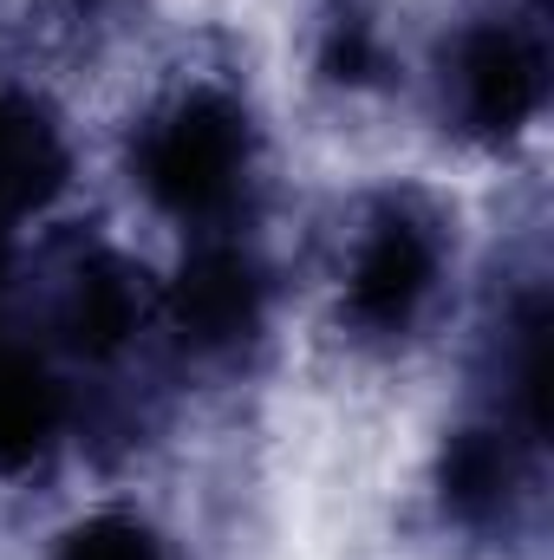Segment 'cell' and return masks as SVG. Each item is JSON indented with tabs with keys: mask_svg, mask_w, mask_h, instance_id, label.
Listing matches in <instances>:
<instances>
[{
	"mask_svg": "<svg viewBox=\"0 0 554 560\" xmlns=\"http://www.w3.org/2000/svg\"><path fill=\"white\" fill-rule=\"evenodd\" d=\"M255 170H262L255 112L242 105V92H229L216 79L176 85L131 131L138 196L157 215H170L176 229H196V235H222L242 215Z\"/></svg>",
	"mask_w": 554,
	"mask_h": 560,
	"instance_id": "1",
	"label": "cell"
},
{
	"mask_svg": "<svg viewBox=\"0 0 554 560\" xmlns=\"http://www.w3.org/2000/svg\"><path fill=\"white\" fill-rule=\"evenodd\" d=\"M450 268L443 215L417 196H379L339 261V326L366 346H399L430 319Z\"/></svg>",
	"mask_w": 554,
	"mask_h": 560,
	"instance_id": "2",
	"label": "cell"
},
{
	"mask_svg": "<svg viewBox=\"0 0 554 560\" xmlns=\"http://www.w3.org/2000/svg\"><path fill=\"white\" fill-rule=\"evenodd\" d=\"M437 98L450 131L470 143H516L549 112V39L535 20L476 13L450 33L437 66Z\"/></svg>",
	"mask_w": 554,
	"mask_h": 560,
	"instance_id": "3",
	"label": "cell"
},
{
	"mask_svg": "<svg viewBox=\"0 0 554 560\" xmlns=\"http://www.w3.org/2000/svg\"><path fill=\"white\" fill-rule=\"evenodd\" d=\"M157 319L189 359H235L268 326V275L229 235H196L176 280L157 287Z\"/></svg>",
	"mask_w": 554,
	"mask_h": 560,
	"instance_id": "4",
	"label": "cell"
},
{
	"mask_svg": "<svg viewBox=\"0 0 554 560\" xmlns=\"http://www.w3.org/2000/svg\"><path fill=\"white\" fill-rule=\"evenodd\" d=\"M535 436H522L503 418H476L450 430L443 456H437V502L457 528L470 535H496L516 522L529 482H535Z\"/></svg>",
	"mask_w": 554,
	"mask_h": 560,
	"instance_id": "5",
	"label": "cell"
},
{
	"mask_svg": "<svg viewBox=\"0 0 554 560\" xmlns=\"http://www.w3.org/2000/svg\"><path fill=\"white\" fill-rule=\"evenodd\" d=\"M157 319V293L143 287V275L118 255H79L59 293H53V346L85 359V365H112L143 339V326Z\"/></svg>",
	"mask_w": 554,
	"mask_h": 560,
	"instance_id": "6",
	"label": "cell"
},
{
	"mask_svg": "<svg viewBox=\"0 0 554 560\" xmlns=\"http://www.w3.org/2000/svg\"><path fill=\"white\" fill-rule=\"evenodd\" d=\"M72 423V392L46 346L0 332V476L39 469Z\"/></svg>",
	"mask_w": 554,
	"mask_h": 560,
	"instance_id": "7",
	"label": "cell"
},
{
	"mask_svg": "<svg viewBox=\"0 0 554 560\" xmlns=\"http://www.w3.org/2000/svg\"><path fill=\"white\" fill-rule=\"evenodd\" d=\"M66 131L59 118L13 79H0V222L20 229L66 189Z\"/></svg>",
	"mask_w": 554,
	"mask_h": 560,
	"instance_id": "8",
	"label": "cell"
},
{
	"mask_svg": "<svg viewBox=\"0 0 554 560\" xmlns=\"http://www.w3.org/2000/svg\"><path fill=\"white\" fill-rule=\"evenodd\" d=\"M53 560H176V555H170V541L143 515H131V509H99V515H85V522H72L59 535Z\"/></svg>",
	"mask_w": 554,
	"mask_h": 560,
	"instance_id": "9",
	"label": "cell"
},
{
	"mask_svg": "<svg viewBox=\"0 0 554 560\" xmlns=\"http://www.w3.org/2000/svg\"><path fill=\"white\" fill-rule=\"evenodd\" d=\"M320 72L339 79V85H372L385 72V33L372 13H339L326 20V39H320Z\"/></svg>",
	"mask_w": 554,
	"mask_h": 560,
	"instance_id": "10",
	"label": "cell"
}]
</instances>
